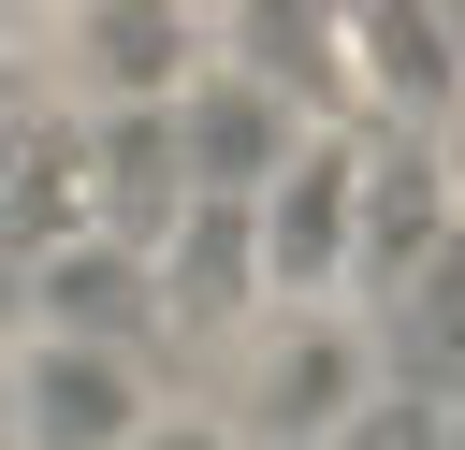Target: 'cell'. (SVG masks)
Returning a JSON list of instances; mask_svg holds the SVG:
<instances>
[{
    "mask_svg": "<svg viewBox=\"0 0 465 450\" xmlns=\"http://www.w3.org/2000/svg\"><path fill=\"white\" fill-rule=\"evenodd\" d=\"M363 392H378V319H349L334 290L247 305V348H232V435L247 450H334Z\"/></svg>",
    "mask_w": 465,
    "mask_h": 450,
    "instance_id": "1",
    "label": "cell"
},
{
    "mask_svg": "<svg viewBox=\"0 0 465 450\" xmlns=\"http://www.w3.org/2000/svg\"><path fill=\"white\" fill-rule=\"evenodd\" d=\"M349 232H363V116H305V145L262 174L247 203V247H262V290L305 305V290H349Z\"/></svg>",
    "mask_w": 465,
    "mask_h": 450,
    "instance_id": "2",
    "label": "cell"
},
{
    "mask_svg": "<svg viewBox=\"0 0 465 450\" xmlns=\"http://www.w3.org/2000/svg\"><path fill=\"white\" fill-rule=\"evenodd\" d=\"M0 392H15V450H131L145 435V348H116V334L29 319L0 348Z\"/></svg>",
    "mask_w": 465,
    "mask_h": 450,
    "instance_id": "3",
    "label": "cell"
},
{
    "mask_svg": "<svg viewBox=\"0 0 465 450\" xmlns=\"http://www.w3.org/2000/svg\"><path fill=\"white\" fill-rule=\"evenodd\" d=\"M160 116H174V174H189V203H262V174L305 145V102H291L276 73H247V58H203Z\"/></svg>",
    "mask_w": 465,
    "mask_h": 450,
    "instance_id": "4",
    "label": "cell"
},
{
    "mask_svg": "<svg viewBox=\"0 0 465 450\" xmlns=\"http://www.w3.org/2000/svg\"><path fill=\"white\" fill-rule=\"evenodd\" d=\"M44 44H58V87H73L87 116L174 102V87L203 73V15H189V0H58Z\"/></svg>",
    "mask_w": 465,
    "mask_h": 450,
    "instance_id": "5",
    "label": "cell"
},
{
    "mask_svg": "<svg viewBox=\"0 0 465 450\" xmlns=\"http://www.w3.org/2000/svg\"><path fill=\"white\" fill-rule=\"evenodd\" d=\"M436 247H450V131H363V232H349V290L392 305Z\"/></svg>",
    "mask_w": 465,
    "mask_h": 450,
    "instance_id": "6",
    "label": "cell"
},
{
    "mask_svg": "<svg viewBox=\"0 0 465 450\" xmlns=\"http://www.w3.org/2000/svg\"><path fill=\"white\" fill-rule=\"evenodd\" d=\"M378 377H407V392H465V232L378 305Z\"/></svg>",
    "mask_w": 465,
    "mask_h": 450,
    "instance_id": "7",
    "label": "cell"
},
{
    "mask_svg": "<svg viewBox=\"0 0 465 450\" xmlns=\"http://www.w3.org/2000/svg\"><path fill=\"white\" fill-rule=\"evenodd\" d=\"M334 450H450V406L436 392H407V377H378L363 406H349V435Z\"/></svg>",
    "mask_w": 465,
    "mask_h": 450,
    "instance_id": "8",
    "label": "cell"
},
{
    "mask_svg": "<svg viewBox=\"0 0 465 450\" xmlns=\"http://www.w3.org/2000/svg\"><path fill=\"white\" fill-rule=\"evenodd\" d=\"M131 450H247V435H232V421H203V406H189V421H160V406H145V435H131Z\"/></svg>",
    "mask_w": 465,
    "mask_h": 450,
    "instance_id": "9",
    "label": "cell"
},
{
    "mask_svg": "<svg viewBox=\"0 0 465 450\" xmlns=\"http://www.w3.org/2000/svg\"><path fill=\"white\" fill-rule=\"evenodd\" d=\"M15 334H29V247L0 232V348H15Z\"/></svg>",
    "mask_w": 465,
    "mask_h": 450,
    "instance_id": "10",
    "label": "cell"
},
{
    "mask_svg": "<svg viewBox=\"0 0 465 450\" xmlns=\"http://www.w3.org/2000/svg\"><path fill=\"white\" fill-rule=\"evenodd\" d=\"M15 160H29V102L0 87V189H15Z\"/></svg>",
    "mask_w": 465,
    "mask_h": 450,
    "instance_id": "11",
    "label": "cell"
},
{
    "mask_svg": "<svg viewBox=\"0 0 465 450\" xmlns=\"http://www.w3.org/2000/svg\"><path fill=\"white\" fill-rule=\"evenodd\" d=\"M450 232H465V116H450Z\"/></svg>",
    "mask_w": 465,
    "mask_h": 450,
    "instance_id": "12",
    "label": "cell"
},
{
    "mask_svg": "<svg viewBox=\"0 0 465 450\" xmlns=\"http://www.w3.org/2000/svg\"><path fill=\"white\" fill-rule=\"evenodd\" d=\"M436 15H450V87H465V0H436Z\"/></svg>",
    "mask_w": 465,
    "mask_h": 450,
    "instance_id": "13",
    "label": "cell"
},
{
    "mask_svg": "<svg viewBox=\"0 0 465 450\" xmlns=\"http://www.w3.org/2000/svg\"><path fill=\"white\" fill-rule=\"evenodd\" d=\"M0 15H29V29H44V15H58V0H0Z\"/></svg>",
    "mask_w": 465,
    "mask_h": 450,
    "instance_id": "14",
    "label": "cell"
},
{
    "mask_svg": "<svg viewBox=\"0 0 465 450\" xmlns=\"http://www.w3.org/2000/svg\"><path fill=\"white\" fill-rule=\"evenodd\" d=\"M436 406H450V450H465V392H436Z\"/></svg>",
    "mask_w": 465,
    "mask_h": 450,
    "instance_id": "15",
    "label": "cell"
},
{
    "mask_svg": "<svg viewBox=\"0 0 465 450\" xmlns=\"http://www.w3.org/2000/svg\"><path fill=\"white\" fill-rule=\"evenodd\" d=\"M0 450H15V392H0Z\"/></svg>",
    "mask_w": 465,
    "mask_h": 450,
    "instance_id": "16",
    "label": "cell"
}]
</instances>
